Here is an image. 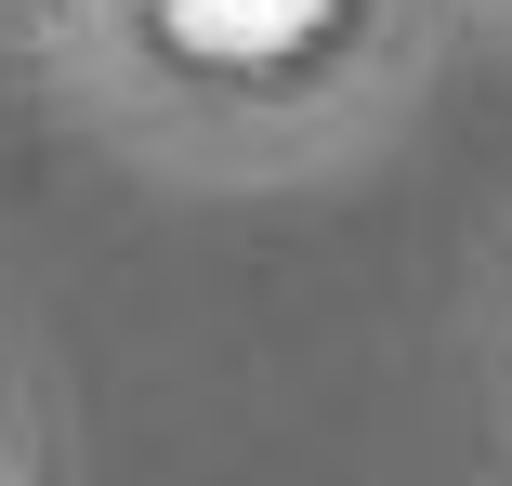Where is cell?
<instances>
[{
  "label": "cell",
  "mask_w": 512,
  "mask_h": 486,
  "mask_svg": "<svg viewBox=\"0 0 512 486\" xmlns=\"http://www.w3.org/2000/svg\"><path fill=\"white\" fill-rule=\"evenodd\" d=\"M158 14H171L184 53H211V66H263V53H289V40H316L329 0H158Z\"/></svg>",
  "instance_id": "obj_1"
}]
</instances>
